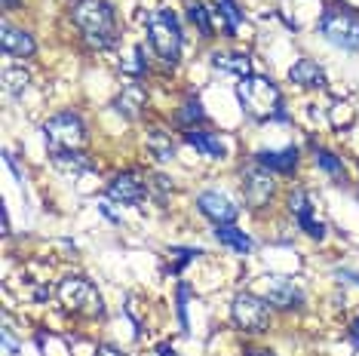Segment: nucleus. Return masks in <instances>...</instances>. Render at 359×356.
<instances>
[{"label": "nucleus", "instance_id": "obj_1", "mask_svg": "<svg viewBox=\"0 0 359 356\" xmlns=\"http://www.w3.org/2000/svg\"><path fill=\"white\" fill-rule=\"evenodd\" d=\"M71 19L93 50H111L117 43V19L108 0H74Z\"/></svg>", "mask_w": 359, "mask_h": 356}, {"label": "nucleus", "instance_id": "obj_2", "mask_svg": "<svg viewBox=\"0 0 359 356\" xmlns=\"http://www.w3.org/2000/svg\"><path fill=\"white\" fill-rule=\"evenodd\" d=\"M236 99H240L243 111L252 117V120H273V117H283V95H280V86L267 77H255L249 74L246 80H240L236 86Z\"/></svg>", "mask_w": 359, "mask_h": 356}, {"label": "nucleus", "instance_id": "obj_3", "mask_svg": "<svg viewBox=\"0 0 359 356\" xmlns=\"http://www.w3.org/2000/svg\"><path fill=\"white\" fill-rule=\"evenodd\" d=\"M144 25H148V40L154 46V53L160 55L166 64L178 62V53H182V28H178V19L172 10H154L144 15Z\"/></svg>", "mask_w": 359, "mask_h": 356}, {"label": "nucleus", "instance_id": "obj_4", "mask_svg": "<svg viewBox=\"0 0 359 356\" xmlns=\"http://www.w3.org/2000/svg\"><path fill=\"white\" fill-rule=\"evenodd\" d=\"M43 139L53 153L80 151V144L86 142V126H83V120H80V114L62 111V114H55L43 123Z\"/></svg>", "mask_w": 359, "mask_h": 356}, {"label": "nucleus", "instance_id": "obj_5", "mask_svg": "<svg viewBox=\"0 0 359 356\" xmlns=\"http://www.w3.org/2000/svg\"><path fill=\"white\" fill-rule=\"evenodd\" d=\"M323 37L338 50L359 53V19L344 6H332L323 15Z\"/></svg>", "mask_w": 359, "mask_h": 356}, {"label": "nucleus", "instance_id": "obj_6", "mask_svg": "<svg viewBox=\"0 0 359 356\" xmlns=\"http://www.w3.org/2000/svg\"><path fill=\"white\" fill-rule=\"evenodd\" d=\"M231 320H233V326L243 331H264L271 326V304L258 295L240 292L231 304Z\"/></svg>", "mask_w": 359, "mask_h": 356}, {"label": "nucleus", "instance_id": "obj_7", "mask_svg": "<svg viewBox=\"0 0 359 356\" xmlns=\"http://www.w3.org/2000/svg\"><path fill=\"white\" fill-rule=\"evenodd\" d=\"M59 301L65 310L71 313H86V317H95L102 313V301H99V292L83 280V277H68L59 286Z\"/></svg>", "mask_w": 359, "mask_h": 356}, {"label": "nucleus", "instance_id": "obj_8", "mask_svg": "<svg viewBox=\"0 0 359 356\" xmlns=\"http://www.w3.org/2000/svg\"><path fill=\"white\" fill-rule=\"evenodd\" d=\"M273 193H276V182L264 166H252V169L243 172V197H246V203L252 209L271 206Z\"/></svg>", "mask_w": 359, "mask_h": 356}, {"label": "nucleus", "instance_id": "obj_9", "mask_svg": "<svg viewBox=\"0 0 359 356\" xmlns=\"http://www.w3.org/2000/svg\"><path fill=\"white\" fill-rule=\"evenodd\" d=\"M197 209L209 218V221H215V224H231L236 218V212H240V206H236L224 191H215V188L200 193V197H197Z\"/></svg>", "mask_w": 359, "mask_h": 356}, {"label": "nucleus", "instance_id": "obj_10", "mask_svg": "<svg viewBox=\"0 0 359 356\" xmlns=\"http://www.w3.org/2000/svg\"><path fill=\"white\" fill-rule=\"evenodd\" d=\"M108 197L114 200V203L138 206V203H142V197H144V184L138 182L135 175L120 172V175H114V178H111V184H108Z\"/></svg>", "mask_w": 359, "mask_h": 356}, {"label": "nucleus", "instance_id": "obj_11", "mask_svg": "<svg viewBox=\"0 0 359 356\" xmlns=\"http://www.w3.org/2000/svg\"><path fill=\"white\" fill-rule=\"evenodd\" d=\"M0 46H4V53L13 55V59H31V55L37 53L34 37H31L25 28H15V25H4V34H0Z\"/></svg>", "mask_w": 359, "mask_h": 356}, {"label": "nucleus", "instance_id": "obj_12", "mask_svg": "<svg viewBox=\"0 0 359 356\" xmlns=\"http://www.w3.org/2000/svg\"><path fill=\"white\" fill-rule=\"evenodd\" d=\"M258 166H264L267 172H292L298 166V148H283V151H258L255 153Z\"/></svg>", "mask_w": 359, "mask_h": 356}, {"label": "nucleus", "instance_id": "obj_13", "mask_svg": "<svg viewBox=\"0 0 359 356\" xmlns=\"http://www.w3.org/2000/svg\"><path fill=\"white\" fill-rule=\"evenodd\" d=\"M289 80L304 89H320L325 83V71H323V64H316L313 59H301L289 68Z\"/></svg>", "mask_w": 359, "mask_h": 356}, {"label": "nucleus", "instance_id": "obj_14", "mask_svg": "<svg viewBox=\"0 0 359 356\" xmlns=\"http://www.w3.org/2000/svg\"><path fill=\"white\" fill-rule=\"evenodd\" d=\"M301 292L292 282H285V280H273L271 282V289H267V304H273V307H280V310H292V307H301Z\"/></svg>", "mask_w": 359, "mask_h": 356}, {"label": "nucleus", "instance_id": "obj_15", "mask_svg": "<svg viewBox=\"0 0 359 356\" xmlns=\"http://www.w3.org/2000/svg\"><path fill=\"white\" fill-rule=\"evenodd\" d=\"M144 102H148V93H144V86L142 83H129L123 93H120V99H117V111L123 117L135 120L144 111Z\"/></svg>", "mask_w": 359, "mask_h": 356}, {"label": "nucleus", "instance_id": "obj_16", "mask_svg": "<svg viewBox=\"0 0 359 356\" xmlns=\"http://www.w3.org/2000/svg\"><path fill=\"white\" fill-rule=\"evenodd\" d=\"M212 64L218 71H227V74H236V77L252 74V62L246 53H212Z\"/></svg>", "mask_w": 359, "mask_h": 356}, {"label": "nucleus", "instance_id": "obj_17", "mask_svg": "<svg viewBox=\"0 0 359 356\" xmlns=\"http://www.w3.org/2000/svg\"><path fill=\"white\" fill-rule=\"evenodd\" d=\"M184 139H187V144H194V148H197L200 153H206V157H212V160H222V157H224V144H222V139H218V135L200 132V129H187Z\"/></svg>", "mask_w": 359, "mask_h": 356}, {"label": "nucleus", "instance_id": "obj_18", "mask_svg": "<svg viewBox=\"0 0 359 356\" xmlns=\"http://www.w3.org/2000/svg\"><path fill=\"white\" fill-rule=\"evenodd\" d=\"M215 240L222 242V246L233 249V252H240V255L252 252V240L240 228H231V224H215Z\"/></svg>", "mask_w": 359, "mask_h": 356}, {"label": "nucleus", "instance_id": "obj_19", "mask_svg": "<svg viewBox=\"0 0 359 356\" xmlns=\"http://www.w3.org/2000/svg\"><path fill=\"white\" fill-rule=\"evenodd\" d=\"M53 163L62 169V172H71V175H80V172H89L95 169V163L86 157L83 151H65V153H53Z\"/></svg>", "mask_w": 359, "mask_h": 356}, {"label": "nucleus", "instance_id": "obj_20", "mask_svg": "<svg viewBox=\"0 0 359 356\" xmlns=\"http://www.w3.org/2000/svg\"><path fill=\"white\" fill-rule=\"evenodd\" d=\"M187 19H191L194 25H197V31H200L203 37L215 34V31H212V15H209V6H206V4H200V0H191V4H187Z\"/></svg>", "mask_w": 359, "mask_h": 356}, {"label": "nucleus", "instance_id": "obj_21", "mask_svg": "<svg viewBox=\"0 0 359 356\" xmlns=\"http://www.w3.org/2000/svg\"><path fill=\"white\" fill-rule=\"evenodd\" d=\"M148 148L154 151V157H157V160H172V153H175L172 142H169V135L160 132V129H154V132L148 135Z\"/></svg>", "mask_w": 359, "mask_h": 356}, {"label": "nucleus", "instance_id": "obj_22", "mask_svg": "<svg viewBox=\"0 0 359 356\" xmlns=\"http://www.w3.org/2000/svg\"><path fill=\"white\" fill-rule=\"evenodd\" d=\"M289 212L298 218H307V215H313V209H310V193L304 191V188H295L289 193Z\"/></svg>", "mask_w": 359, "mask_h": 356}, {"label": "nucleus", "instance_id": "obj_23", "mask_svg": "<svg viewBox=\"0 0 359 356\" xmlns=\"http://www.w3.org/2000/svg\"><path fill=\"white\" fill-rule=\"evenodd\" d=\"M218 15H224V34H236L243 15H240V10H236L233 0H218Z\"/></svg>", "mask_w": 359, "mask_h": 356}, {"label": "nucleus", "instance_id": "obj_24", "mask_svg": "<svg viewBox=\"0 0 359 356\" xmlns=\"http://www.w3.org/2000/svg\"><path fill=\"white\" fill-rule=\"evenodd\" d=\"M4 89L10 95H22L28 89V74L25 71H19V68H6L4 71Z\"/></svg>", "mask_w": 359, "mask_h": 356}, {"label": "nucleus", "instance_id": "obj_25", "mask_svg": "<svg viewBox=\"0 0 359 356\" xmlns=\"http://www.w3.org/2000/svg\"><path fill=\"white\" fill-rule=\"evenodd\" d=\"M203 120H206V111H203V104L197 99L184 102L182 111H178V123L182 126H194V123H203Z\"/></svg>", "mask_w": 359, "mask_h": 356}, {"label": "nucleus", "instance_id": "obj_26", "mask_svg": "<svg viewBox=\"0 0 359 356\" xmlns=\"http://www.w3.org/2000/svg\"><path fill=\"white\" fill-rule=\"evenodd\" d=\"M316 166L325 169V172L334 175V178H344V163H341L332 151H316Z\"/></svg>", "mask_w": 359, "mask_h": 356}, {"label": "nucleus", "instance_id": "obj_27", "mask_svg": "<svg viewBox=\"0 0 359 356\" xmlns=\"http://www.w3.org/2000/svg\"><path fill=\"white\" fill-rule=\"evenodd\" d=\"M172 255H175V264L169 267V273H178L187 261H191V258H197V255H200V249H172Z\"/></svg>", "mask_w": 359, "mask_h": 356}, {"label": "nucleus", "instance_id": "obj_28", "mask_svg": "<svg viewBox=\"0 0 359 356\" xmlns=\"http://www.w3.org/2000/svg\"><path fill=\"white\" fill-rule=\"evenodd\" d=\"M4 347H6V353H15V338H13L10 326H4Z\"/></svg>", "mask_w": 359, "mask_h": 356}, {"label": "nucleus", "instance_id": "obj_29", "mask_svg": "<svg viewBox=\"0 0 359 356\" xmlns=\"http://www.w3.org/2000/svg\"><path fill=\"white\" fill-rule=\"evenodd\" d=\"M95 356H126V353H120L117 347H111V344H102L99 350H95Z\"/></svg>", "mask_w": 359, "mask_h": 356}, {"label": "nucleus", "instance_id": "obj_30", "mask_svg": "<svg viewBox=\"0 0 359 356\" xmlns=\"http://www.w3.org/2000/svg\"><path fill=\"white\" fill-rule=\"evenodd\" d=\"M350 338H353V344L359 347V317L353 320V326H350Z\"/></svg>", "mask_w": 359, "mask_h": 356}, {"label": "nucleus", "instance_id": "obj_31", "mask_svg": "<svg viewBox=\"0 0 359 356\" xmlns=\"http://www.w3.org/2000/svg\"><path fill=\"white\" fill-rule=\"evenodd\" d=\"M338 277H344V280H350V282H356L359 286V273H353V271H338Z\"/></svg>", "mask_w": 359, "mask_h": 356}, {"label": "nucleus", "instance_id": "obj_32", "mask_svg": "<svg viewBox=\"0 0 359 356\" xmlns=\"http://www.w3.org/2000/svg\"><path fill=\"white\" fill-rule=\"evenodd\" d=\"M157 350H160V356H175V353H172V347H169V344H160Z\"/></svg>", "mask_w": 359, "mask_h": 356}, {"label": "nucleus", "instance_id": "obj_33", "mask_svg": "<svg viewBox=\"0 0 359 356\" xmlns=\"http://www.w3.org/2000/svg\"><path fill=\"white\" fill-rule=\"evenodd\" d=\"M6 10H19V0H4Z\"/></svg>", "mask_w": 359, "mask_h": 356}, {"label": "nucleus", "instance_id": "obj_34", "mask_svg": "<svg viewBox=\"0 0 359 356\" xmlns=\"http://www.w3.org/2000/svg\"><path fill=\"white\" fill-rule=\"evenodd\" d=\"M344 6H350V10H359V0H344Z\"/></svg>", "mask_w": 359, "mask_h": 356}, {"label": "nucleus", "instance_id": "obj_35", "mask_svg": "<svg viewBox=\"0 0 359 356\" xmlns=\"http://www.w3.org/2000/svg\"><path fill=\"white\" fill-rule=\"evenodd\" d=\"M258 356H271V353H258Z\"/></svg>", "mask_w": 359, "mask_h": 356}]
</instances>
